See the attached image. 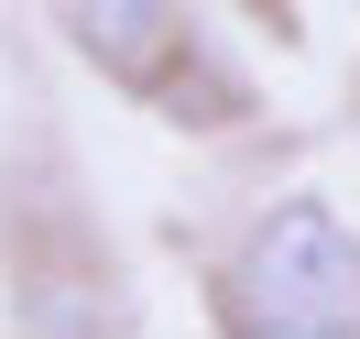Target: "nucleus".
<instances>
[{"mask_svg": "<svg viewBox=\"0 0 360 339\" xmlns=\"http://www.w3.org/2000/svg\"><path fill=\"white\" fill-rule=\"evenodd\" d=\"M219 328L240 339H360V230L316 186L273 197L219 263Z\"/></svg>", "mask_w": 360, "mask_h": 339, "instance_id": "1", "label": "nucleus"}, {"mask_svg": "<svg viewBox=\"0 0 360 339\" xmlns=\"http://www.w3.org/2000/svg\"><path fill=\"white\" fill-rule=\"evenodd\" d=\"M66 23H77L98 77L164 88V66H175V0H66Z\"/></svg>", "mask_w": 360, "mask_h": 339, "instance_id": "2", "label": "nucleus"}]
</instances>
